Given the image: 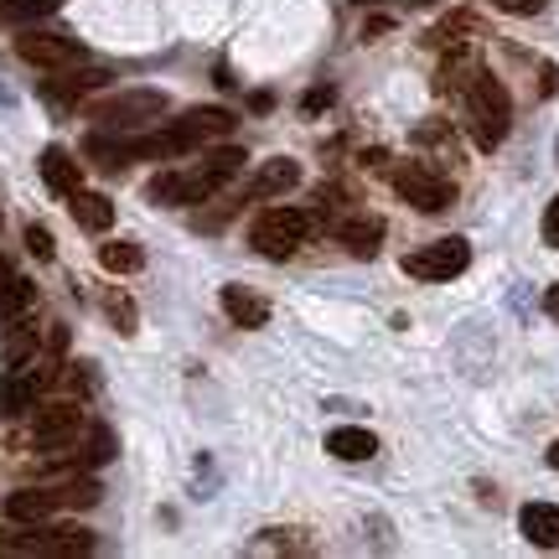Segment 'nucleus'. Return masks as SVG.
Returning a JSON list of instances; mask_svg holds the SVG:
<instances>
[{
  "mask_svg": "<svg viewBox=\"0 0 559 559\" xmlns=\"http://www.w3.org/2000/svg\"><path fill=\"white\" fill-rule=\"evenodd\" d=\"M498 11H508V16H534V11H544V0H492Z\"/></svg>",
  "mask_w": 559,
  "mask_h": 559,
  "instance_id": "27",
  "label": "nucleus"
},
{
  "mask_svg": "<svg viewBox=\"0 0 559 559\" xmlns=\"http://www.w3.org/2000/svg\"><path fill=\"white\" fill-rule=\"evenodd\" d=\"M52 502H58V508H94V502H99V481L94 477H68V481L52 487Z\"/></svg>",
  "mask_w": 559,
  "mask_h": 559,
  "instance_id": "22",
  "label": "nucleus"
},
{
  "mask_svg": "<svg viewBox=\"0 0 559 559\" xmlns=\"http://www.w3.org/2000/svg\"><path fill=\"white\" fill-rule=\"evenodd\" d=\"M41 181H47L58 198H73V192H79V160L68 156L62 145H47V151H41Z\"/></svg>",
  "mask_w": 559,
  "mask_h": 559,
  "instance_id": "13",
  "label": "nucleus"
},
{
  "mask_svg": "<svg viewBox=\"0 0 559 559\" xmlns=\"http://www.w3.org/2000/svg\"><path fill=\"white\" fill-rule=\"evenodd\" d=\"M544 243H549V249H559V198L544 207Z\"/></svg>",
  "mask_w": 559,
  "mask_h": 559,
  "instance_id": "26",
  "label": "nucleus"
},
{
  "mask_svg": "<svg viewBox=\"0 0 559 559\" xmlns=\"http://www.w3.org/2000/svg\"><path fill=\"white\" fill-rule=\"evenodd\" d=\"M52 383V368H11V379L0 383V409L5 415H21V409H37V400H41V389Z\"/></svg>",
  "mask_w": 559,
  "mask_h": 559,
  "instance_id": "9",
  "label": "nucleus"
},
{
  "mask_svg": "<svg viewBox=\"0 0 559 559\" xmlns=\"http://www.w3.org/2000/svg\"><path fill=\"white\" fill-rule=\"evenodd\" d=\"M549 466H555V472H559V440H555V445H549Z\"/></svg>",
  "mask_w": 559,
  "mask_h": 559,
  "instance_id": "29",
  "label": "nucleus"
},
{
  "mask_svg": "<svg viewBox=\"0 0 559 559\" xmlns=\"http://www.w3.org/2000/svg\"><path fill=\"white\" fill-rule=\"evenodd\" d=\"M326 451L337 461H368L379 451V436L373 430H362V425H337L332 436H326Z\"/></svg>",
  "mask_w": 559,
  "mask_h": 559,
  "instance_id": "14",
  "label": "nucleus"
},
{
  "mask_svg": "<svg viewBox=\"0 0 559 559\" xmlns=\"http://www.w3.org/2000/svg\"><path fill=\"white\" fill-rule=\"evenodd\" d=\"M58 513V502H52V487H21L5 498V519L11 523H41Z\"/></svg>",
  "mask_w": 559,
  "mask_h": 559,
  "instance_id": "12",
  "label": "nucleus"
},
{
  "mask_svg": "<svg viewBox=\"0 0 559 559\" xmlns=\"http://www.w3.org/2000/svg\"><path fill=\"white\" fill-rule=\"evenodd\" d=\"M32 539H37V555H88L94 549L88 528L79 523H52V528H37Z\"/></svg>",
  "mask_w": 559,
  "mask_h": 559,
  "instance_id": "11",
  "label": "nucleus"
},
{
  "mask_svg": "<svg viewBox=\"0 0 559 559\" xmlns=\"http://www.w3.org/2000/svg\"><path fill=\"white\" fill-rule=\"evenodd\" d=\"M52 11V0H0V16H41Z\"/></svg>",
  "mask_w": 559,
  "mask_h": 559,
  "instance_id": "23",
  "label": "nucleus"
},
{
  "mask_svg": "<svg viewBox=\"0 0 559 559\" xmlns=\"http://www.w3.org/2000/svg\"><path fill=\"white\" fill-rule=\"evenodd\" d=\"M223 311L239 321V326H264L270 321V306L254 290H243V285H223Z\"/></svg>",
  "mask_w": 559,
  "mask_h": 559,
  "instance_id": "17",
  "label": "nucleus"
},
{
  "mask_svg": "<svg viewBox=\"0 0 559 559\" xmlns=\"http://www.w3.org/2000/svg\"><path fill=\"white\" fill-rule=\"evenodd\" d=\"M109 317H120V332H124V337L135 332V306H130L124 296H109Z\"/></svg>",
  "mask_w": 559,
  "mask_h": 559,
  "instance_id": "25",
  "label": "nucleus"
},
{
  "mask_svg": "<svg viewBox=\"0 0 559 559\" xmlns=\"http://www.w3.org/2000/svg\"><path fill=\"white\" fill-rule=\"evenodd\" d=\"M26 249H32L37 260H52V234H47L41 223H26Z\"/></svg>",
  "mask_w": 559,
  "mask_h": 559,
  "instance_id": "24",
  "label": "nucleus"
},
{
  "mask_svg": "<svg viewBox=\"0 0 559 559\" xmlns=\"http://www.w3.org/2000/svg\"><path fill=\"white\" fill-rule=\"evenodd\" d=\"M68 207H73V223H79V228H88V234H104V228H109V223H115V202L104 198V192H73V198H68Z\"/></svg>",
  "mask_w": 559,
  "mask_h": 559,
  "instance_id": "15",
  "label": "nucleus"
},
{
  "mask_svg": "<svg viewBox=\"0 0 559 559\" xmlns=\"http://www.w3.org/2000/svg\"><path fill=\"white\" fill-rule=\"evenodd\" d=\"M296 181H300V166L290 156L264 160V171L254 177V198H280V192H290Z\"/></svg>",
  "mask_w": 559,
  "mask_h": 559,
  "instance_id": "18",
  "label": "nucleus"
},
{
  "mask_svg": "<svg viewBox=\"0 0 559 559\" xmlns=\"http://www.w3.org/2000/svg\"><path fill=\"white\" fill-rule=\"evenodd\" d=\"M342 243H347V254H358V260H373L383 243V223L379 218H347L342 223Z\"/></svg>",
  "mask_w": 559,
  "mask_h": 559,
  "instance_id": "16",
  "label": "nucleus"
},
{
  "mask_svg": "<svg viewBox=\"0 0 559 559\" xmlns=\"http://www.w3.org/2000/svg\"><path fill=\"white\" fill-rule=\"evenodd\" d=\"M461 109H466V130L481 151H498L502 135H508V120H513V104H508V88H502L492 73H472L466 88H461Z\"/></svg>",
  "mask_w": 559,
  "mask_h": 559,
  "instance_id": "2",
  "label": "nucleus"
},
{
  "mask_svg": "<svg viewBox=\"0 0 559 559\" xmlns=\"http://www.w3.org/2000/svg\"><path fill=\"white\" fill-rule=\"evenodd\" d=\"M466 264H472V243L466 239H436V243H425V249H415V254H404V275L456 280Z\"/></svg>",
  "mask_w": 559,
  "mask_h": 559,
  "instance_id": "5",
  "label": "nucleus"
},
{
  "mask_svg": "<svg viewBox=\"0 0 559 559\" xmlns=\"http://www.w3.org/2000/svg\"><path fill=\"white\" fill-rule=\"evenodd\" d=\"M32 306V280H21L11 264H0V317L16 321Z\"/></svg>",
  "mask_w": 559,
  "mask_h": 559,
  "instance_id": "20",
  "label": "nucleus"
},
{
  "mask_svg": "<svg viewBox=\"0 0 559 559\" xmlns=\"http://www.w3.org/2000/svg\"><path fill=\"white\" fill-rule=\"evenodd\" d=\"M394 187H400V198L419 213H445L451 198H456V187L440 177L436 166H425V160H404L400 171H394Z\"/></svg>",
  "mask_w": 559,
  "mask_h": 559,
  "instance_id": "4",
  "label": "nucleus"
},
{
  "mask_svg": "<svg viewBox=\"0 0 559 559\" xmlns=\"http://www.w3.org/2000/svg\"><path fill=\"white\" fill-rule=\"evenodd\" d=\"M83 430V409L79 404H41L37 419H32V436L47 456H62V451H73V440Z\"/></svg>",
  "mask_w": 559,
  "mask_h": 559,
  "instance_id": "6",
  "label": "nucleus"
},
{
  "mask_svg": "<svg viewBox=\"0 0 559 559\" xmlns=\"http://www.w3.org/2000/svg\"><path fill=\"white\" fill-rule=\"evenodd\" d=\"M160 109H166V99L151 94V88H140V94H120V99L94 104V120H99V130H120V135H130L135 124L156 120Z\"/></svg>",
  "mask_w": 559,
  "mask_h": 559,
  "instance_id": "7",
  "label": "nucleus"
},
{
  "mask_svg": "<svg viewBox=\"0 0 559 559\" xmlns=\"http://www.w3.org/2000/svg\"><path fill=\"white\" fill-rule=\"evenodd\" d=\"M243 171V151L239 145H218L213 156L192 166V171H160L151 181V202H166V207H202V202L223 192L228 181Z\"/></svg>",
  "mask_w": 559,
  "mask_h": 559,
  "instance_id": "1",
  "label": "nucleus"
},
{
  "mask_svg": "<svg viewBox=\"0 0 559 559\" xmlns=\"http://www.w3.org/2000/svg\"><path fill=\"white\" fill-rule=\"evenodd\" d=\"M99 264L109 270V275H135L140 264H145V249H140L135 239H115L99 249Z\"/></svg>",
  "mask_w": 559,
  "mask_h": 559,
  "instance_id": "21",
  "label": "nucleus"
},
{
  "mask_svg": "<svg viewBox=\"0 0 559 559\" xmlns=\"http://www.w3.org/2000/svg\"><path fill=\"white\" fill-rule=\"evenodd\" d=\"M544 311L559 321V285H549V290H544Z\"/></svg>",
  "mask_w": 559,
  "mask_h": 559,
  "instance_id": "28",
  "label": "nucleus"
},
{
  "mask_svg": "<svg viewBox=\"0 0 559 559\" xmlns=\"http://www.w3.org/2000/svg\"><path fill=\"white\" fill-rule=\"evenodd\" d=\"M519 528L534 549H559V508L555 502H528L519 513Z\"/></svg>",
  "mask_w": 559,
  "mask_h": 559,
  "instance_id": "10",
  "label": "nucleus"
},
{
  "mask_svg": "<svg viewBox=\"0 0 559 559\" xmlns=\"http://www.w3.org/2000/svg\"><path fill=\"white\" fill-rule=\"evenodd\" d=\"M177 124L202 145V140L228 135V130H234V115H228V109H192V115H181Z\"/></svg>",
  "mask_w": 559,
  "mask_h": 559,
  "instance_id": "19",
  "label": "nucleus"
},
{
  "mask_svg": "<svg viewBox=\"0 0 559 559\" xmlns=\"http://www.w3.org/2000/svg\"><path fill=\"white\" fill-rule=\"evenodd\" d=\"M16 52H21V62H37V68H52V73H58V68H73V62L83 58L79 41L58 37V32H21Z\"/></svg>",
  "mask_w": 559,
  "mask_h": 559,
  "instance_id": "8",
  "label": "nucleus"
},
{
  "mask_svg": "<svg viewBox=\"0 0 559 559\" xmlns=\"http://www.w3.org/2000/svg\"><path fill=\"white\" fill-rule=\"evenodd\" d=\"M311 223L317 218L306 207H264L260 218H254V228H249V243L260 249L264 260H290L300 243H306Z\"/></svg>",
  "mask_w": 559,
  "mask_h": 559,
  "instance_id": "3",
  "label": "nucleus"
}]
</instances>
